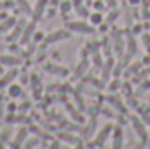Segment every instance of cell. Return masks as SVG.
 I'll return each instance as SVG.
<instances>
[{"label": "cell", "mask_w": 150, "mask_h": 149, "mask_svg": "<svg viewBox=\"0 0 150 149\" xmlns=\"http://www.w3.org/2000/svg\"><path fill=\"white\" fill-rule=\"evenodd\" d=\"M7 95H9V98H18V97H21V95H23V86H21L19 82L9 84V86H7Z\"/></svg>", "instance_id": "cell-21"}, {"label": "cell", "mask_w": 150, "mask_h": 149, "mask_svg": "<svg viewBox=\"0 0 150 149\" xmlns=\"http://www.w3.org/2000/svg\"><path fill=\"white\" fill-rule=\"evenodd\" d=\"M149 75H150V67H149V69H145L143 72H138V74L134 75V81H136V82H140V81H143V79H147Z\"/></svg>", "instance_id": "cell-35"}, {"label": "cell", "mask_w": 150, "mask_h": 149, "mask_svg": "<svg viewBox=\"0 0 150 149\" xmlns=\"http://www.w3.org/2000/svg\"><path fill=\"white\" fill-rule=\"evenodd\" d=\"M54 16H56V5H54V7H47V11H45V18L51 19V18H54Z\"/></svg>", "instance_id": "cell-45"}, {"label": "cell", "mask_w": 150, "mask_h": 149, "mask_svg": "<svg viewBox=\"0 0 150 149\" xmlns=\"http://www.w3.org/2000/svg\"><path fill=\"white\" fill-rule=\"evenodd\" d=\"M143 121L145 123H150V116H143Z\"/></svg>", "instance_id": "cell-55"}, {"label": "cell", "mask_w": 150, "mask_h": 149, "mask_svg": "<svg viewBox=\"0 0 150 149\" xmlns=\"http://www.w3.org/2000/svg\"><path fill=\"white\" fill-rule=\"evenodd\" d=\"M4 74V65H2V63H0V75Z\"/></svg>", "instance_id": "cell-57"}, {"label": "cell", "mask_w": 150, "mask_h": 149, "mask_svg": "<svg viewBox=\"0 0 150 149\" xmlns=\"http://www.w3.org/2000/svg\"><path fill=\"white\" fill-rule=\"evenodd\" d=\"M58 139L63 140V142H67V144H70V146H75V148H80V146L84 144L82 139L77 137V135H74L72 132H59V133H58Z\"/></svg>", "instance_id": "cell-14"}, {"label": "cell", "mask_w": 150, "mask_h": 149, "mask_svg": "<svg viewBox=\"0 0 150 149\" xmlns=\"http://www.w3.org/2000/svg\"><path fill=\"white\" fill-rule=\"evenodd\" d=\"M51 2H52L54 5H59V2H63V0H51Z\"/></svg>", "instance_id": "cell-56"}, {"label": "cell", "mask_w": 150, "mask_h": 149, "mask_svg": "<svg viewBox=\"0 0 150 149\" xmlns=\"http://www.w3.org/2000/svg\"><path fill=\"white\" fill-rule=\"evenodd\" d=\"M103 114H105L107 117H115V114H113V112L110 111V109H103Z\"/></svg>", "instance_id": "cell-47"}, {"label": "cell", "mask_w": 150, "mask_h": 149, "mask_svg": "<svg viewBox=\"0 0 150 149\" xmlns=\"http://www.w3.org/2000/svg\"><path fill=\"white\" fill-rule=\"evenodd\" d=\"M124 11H126V25L129 27V25L133 23V14H131V11H129L127 5H124Z\"/></svg>", "instance_id": "cell-41"}, {"label": "cell", "mask_w": 150, "mask_h": 149, "mask_svg": "<svg viewBox=\"0 0 150 149\" xmlns=\"http://www.w3.org/2000/svg\"><path fill=\"white\" fill-rule=\"evenodd\" d=\"M72 4H74L75 11H77V14L80 16V18H89V9L84 5V0H72Z\"/></svg>", "instance_id": "cell-22"}, {"label": "cell", "mask_w": 150, "mask_h": 149, "mask_svg": "<svg viewBox=\"0 0 150 149\" xmlns=\"http://www.w3.org/2000/svg\"><path fill=\"white\" fill-rule=\"evenodd\" d=\"M44 70H45L47 74L56 75V77H68V75H70L68 67L58 65V63H45V65H44Z\"/></svg>", "instance_id": "cell-6"}, {"label": "cell", "mask_w": 150, "mask_h": 149, "mask_svg": "<svg viewBox=\"0 0 150 149\" xmlns=\"http://www.w3.org/2000/svg\"><path fill=\"white\" fill-rule=\"evenodd\" d=\"M70 35H72V32H70L67 27H65V28H58V30L47 34V35L44 37V42H45L47 46H51V44H58V42H63V40L70 39Z\"/></svg>", "instance_id": "cell-4"}, {"label": "cell", "mask_w": 150, "mask_h": 149, "mask_svg": "<svg viewBox=\"0 0 150 149\" xmlns=\"http://www.w3.org/2000/svg\"><path fill=\"white\" fill-rule=\"evenodd\" d=\"M131 125H133V130L138 133V137H140L143 142H147L149 133H147V128H145V121L140 119L138 116H131Z\"/></svg>", "instance_id": "cell-7"}, {"label": "cell", "mask_w": 150, "mask_h": 149, "mask_svg": "<svg viewBox=\"0 0 150 149\" xmlns=\"http://www.w3.org/2000/svg\"><path fill=\"white\" fill-rule=\"evenodd\" d=\"M70 32H75V34H82V35H93L96 34V28L94 25L87 23V21H82V19H74V21H67L65 25Z\"/></svg>", "instance_id": "cell-1"}, {"label": "cell", "mask_w": 150, "mask_h": 149, "mask_svg": "<svg viewBox=\"0 0 150 149\" xmlns=\"http://www.w3.org/2000/svg\"><path fill=\"white\" fill-rule=\"evenodd\" d=\"M142 40H143V46H145L147 53L150 54V35L149 34H143V35H142Z\"/></svg>", "instance_id": "cell-40"}, {"label": "cell", "mask_w": 150, "mask_h": 149, "mask_svg": "<svg viewBox=\"0 0 150 149\" xmlns=\"http://www.w3.org/2000/svg\"><path fill=\"white\" fill-rule=\"evenodd\" d=\"M124 146V130L120 125H113L112 130V148L113 149H120Z\"/></svg>", "instance_id": "cell-13"}, {"label": "cell", "mask_w": 150, "mask_h": 149, "mask_svg": "<svg viewBox=\"0 0 150 149\" xmlns=\"http://www.w3.org/2000/svg\"><path fill=\"white\" fill-rule=\"evenodd\" d=\"M0 63L4 67H18L21 63V58H18L16 54H0Z\"/></svg>", "instance_id": "cell-19"}, {"label": "cell", "mask_w": 150, "mask_h": 149, "mask_svg": "<svg viewBox=\"0 0 150 149\" xmlns=\"http://www.w3.org/2000/svg\"><path fill=\"white\" fill-rule=\"evenodd\" d=\"M142 4H143V7H149V5H150V0H142Z\"/></svg>", "instance_id": "cell-53"}, {"label": "cell", "mask_w": 150, "mask_h": 149, "mask_svg": "<svg viewBox=\"0 0 150 149\" xmlns=\"http://www.w3.org/2000/svg\"><path fill=\"white\" fill-rule=\"evenodd\" d=\"M72 97H74V102L75 105H77V109L79 111H86V102H84V95H82V90L80 88H77V90H74L72 91Z\"/></svg>", "instance_id": "cell-20"}, {"label": "cell", "mask_w": 150, "mask_h": 149, "mask_svg": "<svg viewBox=\"0 0 150 149\" xmlns=\"http://www.w3.org/2000/svg\"><path fill=\"white\" fill-rule=\"evenodd\" d=\"M113 67H115V62H113V58H107L105 60V63H103V67H101V79L105 81V82H108L110 81V77L113 75Z\"/></svg>", "instance_id": "cell-15"}, {"label": "cell", "mask_w": 150, "mask_h": 149, "mask_svg": "<svg viewBox=\"0 0 150 149\" xmlns=\"http://www.w3.org/2000/svg\"><path fill=\"white\" fill-rule=\"evenodd\" d=\"M59 146H61L59 142H52V144H51V148H59Z\"/></svg>", "instance_id": "cell-54"}, {"label": "cell", "mask_w": 150, "mask_h": 149, "mask_svg": "<svg viewBox=\"0 0 150 149\" xmlns=\"http://www.w3.org/2000/svg\"><path fill=\"white\" fill-rule=\"evenodd\" d=\"M100 46H101V44H100V42H96V40H89V42L86 44V47L89 49V53H91V54H93V53H96V51H100Z\"/></svg>", "instance_id": "cell-32"}, {"label": "cell", "mask_w": 150, "mask_h": 149, "mask_svg": "<svg viewBox=\"0 0 150 149\" xmlns=\"http://www.w3.org/2000/svg\"><path fill=\"white\" fill-rule=\"evenodd\" d=\"M149 90H150V81L147 79V81H143V82H142V86L136 90V97L143 95V93H145V91H149Z\"/></svg>", "instance_id": "cell-34"}, {"label": "cell", "mask_w": 150, "mask_h": 149, "mask_svg": "<svg viewBox=\"0 0 150 149\" xmlns=\"http://www.w3.org/2000/svg\"><path fill=\"white\" fill-rule=\"evenodd\" d=\"M25 25H26V21H25V19L16 21V25L11 28V34L7 35V42H9V44H11V42H19V37H21V34H23Z\"/></svg>", "instance_id": "cell-12"}, {"label": "cell", "mask_w": 150, "mask_h": 149, "mask_svg": "<svg viewBox=\"0 0 150 149\" xmlns=\"http://www.w3.org/2000/svg\"><path fill=\"white\" fill-rule=\"evenodd\" d=\"M30 84H32V88H35V86H42V81H40V77L37 74H32L30 75Z\"/></svg>", "instance_id": "cell-37"}, {"label": "cell", "mask_w": 150, "mask_h": 149, "mask_svg": "<svg viewBox=\"0 0 150 149\" xmlns=\"http://www.w3.org/2000/svg\"><path fill=\"white\" fill-rule=\"evenodd\" d=\"M12 0H0V11H7L9 7H12Z\"/></svg>", "instance_id": "cell-42"}, {"label": "cell", "mask_w": 150, "mask_h": 149, "mask_svg": "<svg viewBox=\"0 0 150 149\" xmlns=\"http://www.w3.org/2000/svg\"><path fill=\"white\" fill-rule=\"evenodd\" d=\"M65 107H67V112H68V116L74 119V121H77V123H80L82 121V111H79L77 109V105H72V104H68V102H65Z\"/></svg>", "instance_id": "cell-23"}, {"label": "cell", "mask_w": 150, "mask_h": 149, "mask_svg": "<svg viewBox=\"0 0 150 149\" xmlns=\"http://www.w3.org/2000/svg\"><path fill=\"white\" fill-rule=\"evenodd\" d=\"M89 114H91V116H98V111H100V107H89Z\"/></svg>", "instance_id": "cell-48"}, {"label": "cell", "mask_w": 150, "mask_h": 149, "mask_svg": "<svg viewBox=\"0 0 150 149\" xmlns=\"http://www.w3.org/2000/svg\"><path fill=\"white\" fill-rule=\"evenodd\" d=\"M126 54L133 58L136 54V39L131 32H126Z\"/></svg>", "instance_id": "cell-17"}, {"label": "cell", "mask_w": 150, "mask_h": 149, "mask_svg": "<svg viewBox=\"0 0 150 149\" xmlns=\"http://www.w3.org/2000/svg\"><path fill=\"white\" fill-rule=\"evenodd\" d=\"M105 4H107L108 7H115V4H117V2H115V0H105Z\"/></svg>", "instance_id": "cell-51"}, {"label": "cell", "mask_w": 150, "mask_h": 149, "mask_svg": "<svg viewBox=\"0 0 150 149\" xmlns=\"http://www.w3.org/2000/svg\"><path fill=\"white\" fill-rule=\"evenodd\" d=\"M30 109H32V102H23V104L18 107V111L25 112V114H26V111H30Z\"/></svg>", "instance_id": "cell-43"}, {"label": "cell", "mask_w": 150, "mask_h": 149, "mask_svg": "<svg viewBox=\"0 0 150 149\" xmlns=\"http://www.w3.org/2000/svg\"><path fill=\"white\" fill-rule=\"evenodd\" d=\"M110 40H112V47L115 51V54H117V58H122L124 56V49H126V35H124V32L113 30Z\"/></svg>", "instance_id": "cell-3"}, {"label": "cell", "mask_w": 150, "mask_h": 149, "mask_svg": "<svg viewBox=\"0 0 150 149\" xmlns=\"http://www.w3.org/2000/svg\"><path fill=\"white\" fill-rule=\"evenodd\" d=\"M4 116H5V100H4V97L0 95V121L4 119Z\"/></svg>", "instance_id": "cell-44"}, {"label": "cell", "mask_w": 150, "mask_h": 149, "mask_svg": "<svg viewBox=\"0 0 150 149\" xmlns=\"http://www.w3.org/2000/svg\"><path fill=\"white\" fill-rule=\"evenodd\" d=\"M16 5L19 7V11H21L23 14H26V16H32V12H33V7L30 5V2H28V0H16Z\"/></svg>", "instance_id": "cell-25"}, {"label": "cell", "mask_w": 150, "mask_h": 149, "mask_svg": "<svg viewBox=\"0 0 150 149\" xmlns=\"http://www.w3.org/2000/svg\"><path fill=\"white\" fill-rule=\"evenodd\" d=\"M18 75H19V69L18 67H11V70L4 72L0 75V90H7V86L12 84Z\"/></svg>", "instance_id": "cell-8"}, {"label": "cell", "mask_w": 150, "mask_h": 149, "mask_svg": "<svg viewBox=\"0 0 150 149\" xmlns=\"http://www.w3.org/2000/svg\"><path fill=\"white\" fill-rule=\"evenodd\" d=\"M7 18H9L7 11H0V21H4V19H7Z\"/></svg>", "instance_id": "cell-49"}, {"label": "cell", "mask_w": 150, "mask_h": 149, "mask_svg": "<svg viewBox=\"0 0 150 149\" xmlns=\"http://www.w3.org/2000/svg\"><path fill=\"white\" fill-rule=\"evenodd\" d=\"M28 135H30V128L28 126H21L18 132H16V135H14V139H12V142L9 144L11 148H23V144H25V140L28 139Z\"/></svg>", "instance_id": "cell-9"}, {"label": "cell", "mask_w": 150, "mask_h": 149, "mask_svg": "<svg viewBox=\"0 0 150 149\" xmlns=\"http://www.w3.org/2000/svg\"><path fill=\"white\" fill-rule=\"evenodd\" d=\"M26 82H30V77H28L26 74H23L21 75V84H26Z\"/></svg>", "instance_id": "cell-50"}, {"label": "cell", "mask_w": 150, "mask_h": 149, "mask_svg": "<svg viewBox=\"0 0 150 149\" xmlns=\"http://www.w3.org/2000/svg\"><path fill=\"white\" fill-rule=\"evenodd\" d=\"M32 93H33V98H35V100H40V98H42V86L32 88Z\"/></svg>", "instance_id": "cell-39"}, {"label": "cell", "mask_w": 150, "mask_h": 149, "mask_svg": "<svg viewBox=\"0 0 150 149\" xmlns=\"http://www.w3.org/2000/svg\"><path fill=\"white\" fill-rule=\"evenodd\" d=\"M96 126H98V119H96V116H91L89 121L82 126V137H84L86 140H91L93 135L96 133Z\"/></svg>", "instance_id": "cell-10"}, {"label": "cell", "mask_w": 150, "mask_h": 149, "mask_svg": "<svg viewBox=\"0 0 150 149\" xmlns=\"http://www.w3.org/2000/svg\"><path fill=\"white\" fill-rule=\"evenodd\" d=\"M49 2L51 0H37L35 2V5H33V12H32V19H42L44 16H45V11H47V7H49Z\"/></svg>", "instance_id": "cell-11"}, {"label": "cell", "mask_w": 150, "mask_h": 149, "mask_svg": "<svg viewBox=\"0 0 150 149\" xmlns=\"http://www.w3.org/2000/svg\"><path fill=\"white\" fill-rule=\"evenodd\" d=\"M11 132H12V126H5V128L0 132V148H4V146H5V142L9 140Z\"/></svg>", "instance_id": "cell-31"}, {"label": "cell", "mask_w": 150, "mask_h": 149, "mask_svg": "<svg viewBox=\"0 0 150 149\" xmlns=\"http://www.w3.org/2000/svg\"><path fill=\"white\" fill-rule=\"evenodd\" d=\"M140 2H142V0H127V4H129V5H138Z\"/></svg>", "instance_id": "cell-52"}, {"label": "cell", "mask_w": 150, "mask_h": 149, "mask_svg": "<svg viewBox=\"0 0 150 149\" xmlns=\"http://www.w3.org/2000/svg\"><path fill=\"white\" fill-rule=\"evenodd\" d=\"M94 9H98V11H101V9H105V4H103L101 0H96V2H94Z\"/></svg>", "instance_id": "cell-46"}, {"label": "cell", "mask_w": 150, "mask_h": 149, "mask_svg": "<svg viewBox=\"0 0 150 149\" xmlns=\"http://www.w3.org/2000/svg\"><path fill=\"white\" fill-rule=\"evenodd\" d=\"M120 86H122V82H120V79L119 77H115L112 82H110V91H115V90H120Z\"/></svg>", "instance_id": "cell-38"}, {"label": "cell", "mask_w": 150, "mask_h": 149, "mask_svg": "<svg viewBox=\"0 0 150 149\" xmlns=\"http://www.w3.org/2000/svg\"><path fill=\"white\" fill-rule=\"evenodd\" d=\"M91 56H93V65H94V69H96V70H101V67H103V63H105V62H103V54H101L100 51H96V53H93Z\"/></svg>", "instance_id": "cell-27"}, {"label": "cell", "mask_w": 150, "mask_h": 149, "mask_svg": "<svg viewBox=\"0 0 150 149\" xmlns=\"http://www.w3.org/2000/svg\"><path fill=\"white\" fill-rule=\"evenodd\" d=\"M38 146H42V140H40V137H28L26 140H25V144H23V148H38Z\"/></svg>", "instance_id": "cell-28"}, {"label": "cell", "mask_w": 150, "mask_h": 149, "mask_svg": "<svg viewBox=\"0 0 150 149\" xmlns=\"http://www.w3.org/2000/svg\"><path fill=\"white\" fill-rule=\"evenodd\" d=\"M89 21H91V25H94V27H100L101 23H103V14L98 11V12H93V14H89Z\"/></svg>", "instance_id": "cell-29"}, {"label": "cell", "mask_w": 150, "mask_h": 149, "mask_svg": "<svg viewBox=\"0 0 150 149\" xmlns=\"http://www.w3.org/2000/svg\"><path fill=\"white\" fill-rule=\"evenodd\" d=\"M91 69V62L87 60V58H82L80 60V63L75 67V72H74V77L75 79H82L84 75L87 74V70Z\"/></svg>", "instance_id": "cell-16"}, {"label": "cell", "mask_w": 150, "mask_h": 149, "mask_svg": "<svg viewBox=\"0 0 150 149\" xmlns=\"http://www.w3.org/2000/svg\"><path fill=\"white\" fill-rule=\"evenodd\" d=\"M72 7H74L72 0H63V2H59V12H61L63 16H67V14L72 11Z\"/></svg>", "instance_id": "cell-30"}, {"label": "cell", "mask_w": 150, "mask_h": 149, "mask_svg": "<svg viewBox=\"0 0 150 149\" xmlns=\"http://www.w3.org/2000/svg\"><path fill=\"white\" fill-rule=\"evenodd\" d=\"M35 32H37V21L32 19V21H28V23L25 25L23 34H21V37H19V44H21V46H28V44L33 40Z\"/></svg>", "instance_id": "cell-5"}, {"label": "cell", "mask_w": 150, "mask_h": 149, "mask_svg": "<svg viewBox=\"0 0 150 149\" xmlns=\"http://www.w3.org/2000/svg\"><path fill=\"white\" fill-rule=\"evenodd\" d=\"M129 84H131V82H122V86H120V90H122V93L126 95V98L131 97V93H133V88H131Z\"/></svg>", "instance_id": "cell-36"}, {"label": "cell", "mask_w": 150, "mask_h": 149, "mask_svg": "<svg viewBox=\"0 0 150 149\" xmlns=\"http://www.w3.org/2000/svg\"><path fill=\"white\" fill-rule=\"evenodd\" d=\"M107 102H108V104L112 105L115 111L120 112V114H126V111H127V109L124 107V102H122V100H120V98H119L117 95H113V93H110V95L107 97Z\"/></svg>", "instance_id": "cell-18"}, {"label": "cell", "mask_w": 150, "mask_h": 149, "mask_svg": "<svg viewBox=\"0 0 150 149\" xmlns=\"http://www.w3.org/2000/svg\"><path fill=\"white\" fill-rule=\"evenodd\" d=\"M117 18H119V11H117L115 7H112V11H110V12H108V16H107V25H112Z\"/></svg>", "instance_id": "cell-33"}, {"label": "cell", "mask_w": 150, "mask_h": 149, "mask_svg": "<svg viewBox=\"0 0 150 149\" xmlns=\"http://www.w3.org/2000/svg\"><path fill=\"white\" fill-rule=\"evenodd\" d=\"M112 130H113L112 123L103 125V128L94 135V142H89V148H103V146H105V142L108 140V137L112 135Z\"/></svg>", "instance_id": "cell-2"}, {"label": "cell", "mask_w": 150, "mask_h": 149, "mask_svg": "<svg viewBox=\"0 0 150 149\" xmlns=\"http://www.w3.org/2000/svg\"><path fill=\"white\" fill-rule=\"evenodd\" d=\"M14 25H16V19H14L12 16H9L7 19L0 21V37H4V35H5V34H7V32H9Z\"/></svg>", "instance_id": "cell-24"}, {"label": "cell", "mask_w": 150, "mask_h": 149, "mask_svg": "<svg viewBox=\"0 0 150 149\" xmlns=\"http://www.w3.org/2000/svg\"><path fill=\"white\" fill-rule=\"evenodd\" d=\"M140 69H142V63H140V62H134L133 65L126 67V72H124V77H126V79H129V77L136 75L138 72H140Z\"/></svg>", "instance_id": "cell-26"}]
</instances>
